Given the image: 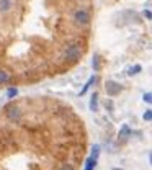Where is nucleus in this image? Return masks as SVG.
<instances>
[{"label":"nucleus","instance_id":"obj_1","mask_svg":"<svg viewBox=\"0 0 152 170\" xmlns=\"http://www.w3.org/2000/svg\"><path fill=\"white\" fill-rule=\"evenodd\" d=\"M85 151V124L66 101L26 97L0 110V170H80Z\"/></svg>","mask_w":152,"mask_h":170},{"label":"nucleus","instance_id":"obj_2","mask_svg":"<svg viewBox=\"0 0 152 170\" xmlns=\"http://www.w3.org/2000/svg\"><path fill=\"white\" fill-rule=\"evenodd\" d=\"M144 120H152V111H147L144 115Z\"/></svg>","mask_w":152,"mask_h":170},{"label":"nucleus","instance_id":"obj_3","mask_svg":"<svg viewBox=\"0 0 152 170\" xmlns=\"http://www.w3.org/2000/svg\"><path fill=\"white\" fill-rule=\"evenodd\" d=\"M145 101H150V103H152V95H150V93L145 95Z\"/></svg>","mask_w":152,"mask_h":170},{"label":"nucleus","instance_id":"obj_4","mask_svg":"<svg viewBox=\"0 0 152 170\" xmlns=\"http://www.w3.org/2000/svg\"><path fill=\"white\" fill-rule=\"evenodd\" d=\"M144 15L147 16V18H152V13H150V12H144Z\"/></svg>","mask_w":152,"mask_h":170}]
</instances>
